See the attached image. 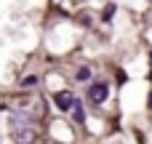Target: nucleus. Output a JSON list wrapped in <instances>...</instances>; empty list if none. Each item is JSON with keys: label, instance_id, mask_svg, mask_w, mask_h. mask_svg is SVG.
Masks as SVG:
<instances>
[{"label": "nucleus", "instance_id": "1", "mask_svg": "<svg viewBox=\"0 0 152 144\" xmlns=\"http://www.w3.org/2000/svg\"><path fill=\"white\" fill-rule=\"evenodd\" d=\"M35 139H37L35 128H29V126H19V128H13V142H16V144H35Z\"/></svg>", "mask_w": 152, "mask_h": 144}, {"label": "nucleus", "instance_id": "2", "mask_svg": "<svg viewBox=\"0 0 152 144\" xmlns=\"http://www.w3.org/2000/svg\"><path fill=\"white\" fill-rule=\"evenodd\" d=\"M88 99H91L94 104H102V102L107 99V86H104V83H96V86H91V91H88Z\"/></svg>", "mask_w": 152, "mask_h": 144}, {"label": "nucleus", "instance_id": "3", "mask_svg": "<svg viewBox=\"0 0 152 144\" xmlns=\"http://www.w3.org/2000/svg\"><path fill=\"white\" fill-rule=\"evenodd\" d=\"M56 107L64 110V112L72 110V107H75V96H72L69 91H59V94H56Z\"/></svg>", "mask_w": 152, "mask_h": 144}, {"label": "nucleus", "instance_id": "4", "mask_svg": "<svg viewBox=\"0 0 152 144\" xmlns=\"http://www.w3.org/2000/svg\"><path fill=\"white\" fill-rule=\"evenodd\" d=\"M72 118H75L77 123H83V120H86V112H83V107H80L77 102H75V107H72Z\"/></svg>", "mask_w": 152, "mask_h": 144}, {"label": "nucleus", "instance_id": "5", "mask_svg": "<svg viewBox=\"0 0 152 144\" xmlns=\"http://www.w3.org/2000/svg\"><path fill=\"white\" fill-rule=\"evenodd\" d=\"M35 83H37V77H35V75H29V77H24V80H21V88H32Z\"/></svg>", "mask_w": 152, "mask_h": 144}, {"label": "nucleus", "instance_id": "6", "mask_svg": "<svg viewBox=\"0 0 152 144\" xmlns=\"http://www.w3.org/2000/svg\"><path fill=\"white\" fill-rule=\"evenodd\" d=\"M88 77H91V72H88L86 67H83V69H77V80H88Z\"/></svg>", "mask_w": 152, "mask_h": 144}, {"label": "nucleus", "instance_id": "7", "mask_svg": "<svg viewBox=\"0 0 152 144\" xmlns=\"http://www.w3.org/2000/svg\"><path fill=\"white\" fill-rule=\"evenodd\" d=\"M112 13H115V5H107V8H104V19H110Z\"/></svg>", "mask_w": 152, "mask_h": 144}, {"label": "nucleus", "instance_id": "8", "mask_svg": "<svg viewBox=\"0 0 152 144\" xmlns=\"http://www.w3.org/2000/svg\"><path fill=\"white\" fill-rule=\"evenodd\" d=\"M150 107H152V96H150Z\"/></svg>", "mask_w": 152, "mask_h": 144}]
</instances>
